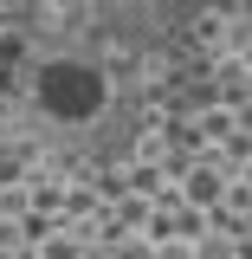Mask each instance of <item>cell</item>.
<instances>
[{
  "instance_id": "cell-1",
  "label": "cell",
  "mask_w": 252,
  "mask_h": 259,
  "mask_svg": "<svg viewBox=\"0 0 252 259\" xmlns=\"http://www.w3.org/2000/svg\"><path fill=\"white\" fill-rule=\"evenodd\" d=\"M32 110H39V123L59 130V136H91V130L104 136V130L123 123V84H117V71L97 52L59 46L32 71Z\"/></svg>"
},
{
  "instance_id": "cell-2",
  "label": "cell",
  "mask_w": 252,
  "mask_h": 259,
  "mask_svg": "<svg viewBox=\"0 0 252 259\" xmlns=\"http://www.w3.org/2000/svg\"><path fill=\"white\" fill-rule=\"evenodd\" d=\"M200 7H207V0H84L91 26L104 32L110 46H129V52L188 32L194 20H200Z\"/></svg>"
},
{
  "instance_id": "cell-3",
  "label": "cell",
  "mask_w": 252,
  "mask_h": 259,
  "mask_svg": "<svg viewBox=\"0 0 252 259\" xmlns=\"http://www.w3.org/2000/svg\"><path fill=\"white\" fill-rule=\"evenodd\" d=\"M13 7H26V0H0V13H13Z\"/></svg>"
}]
</instances>
